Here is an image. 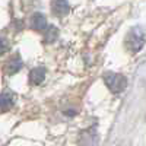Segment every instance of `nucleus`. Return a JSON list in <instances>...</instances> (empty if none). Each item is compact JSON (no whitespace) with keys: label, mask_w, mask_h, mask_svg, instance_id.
Instances as JSON below:
<instances>
[{"label":"nucleus","mask_w":146,"mask_h":146,"mask_svg":"<svg viewBox=\"0 0 146 146\" xmlns=\"http://www.w3.org/2000/svg\"><path fill=\"white\" fill-rule=\"evenodd\" d=\"M104 82L108 86V89L114 94H120L127 88V79L123 75H118V73H113V72L107 73L104 76Z\"/></svg>","instance_id":"nucleus-1"},{"label":"nucleus","mask_w":146,"mask_h":146,"mask_svg":"<svg viewBox=\"0 0 146 146\" xmlns=\"http://www.w3.org/2000/svg\"><path fill=\"white\" fill-rule=\"evenodd\" d=\"M69 5L66 0H54L53 2V12L57 15V16H63L69 12Z\"/></svg>","instance_id":"nucleus-4"},{"label":"nucleus","mask_w":146,"mask_h":146,"mask_svg":"<svg viewBox=\"0 0 146 146\" xmlns=\"http://www.w3.org/2000/svg\"><path fill=\"white\" fill-rule=\"evenodd\" d=\"M21 69H22V60H21V57L16 54V56L7 63V73H10V75H12V73L19 72Z\"/></svg>","instance_id":"nucleus-6"},{"label":"nucleus","mask_w":146,"mask_h":146,"mask_svg":"<svg viewBox=\"0 0 146 146\" xmlns=\"http://www.w3.org/2000/svg\"><path fill=\"white\" fill-rule=\"evenodd\" d=\"M29 78H31V82H32L34 85H40V83L44 80V78H45V69H44V67L32 69Z\"/></svg>","instance_id":"nucleus-5"},{"label":"nucleus","mask_w":146,"mask_h":146,"mask_svg":"<svg viewBox=\"0 0 146 146\" xmlns=\"http://www.w3.org/2000/svg\"><path fill=\"white\" fill-rule=\"evenodd\" d=\"M7 50H9V42H7V40H5V38H2V36H0V54H5Z\"/></svg>","instance_id":"nucleus-8"},{"label":"nucleus","mask_w":146,"mask_h":146,"mask_svg":"<svg viewBox=\"0 0 146 146\" xmlns=\"http://www.w3.org/2000/svg\"><path fill=\"white\" fill-rule=\"evenodd\" d=\"M32 25H34V28L42 31V29H45V27H47V21H45V18H44L41 13H36V15L34 16V19H32Z\"/></svg>","instance_id":"nucleus-7"},{"label":"nucleus","mask_w":146,"mask_h":146,"mask_svg":"<svg viewBox=\"0 0 146 146\" xmlns=\"http://www.w3.org/2000/svg\"><path fill=\"white\" fill-rule=\"evenodd\" d=\"M126 45L131 53H139L145 45V32L140 28H133L127 35Z\"/></svg>","instance_id":"nucleus-2"},{"label":"nucleus","mask_w":146,"mask_h":146,"mask_svg":"<svg viewBox=\"0 0 146 146\" xmlns=\"http://www.w3.org/2000/svg\"><path fill=\"white\" fill-rule=\"evenodd\" d=\"M15 104V95L9 92V91H5L2 95H0V110L2 111H7L13 107Z\"/></svg>","instance_id":"nucleus-3"}]
</instances>
